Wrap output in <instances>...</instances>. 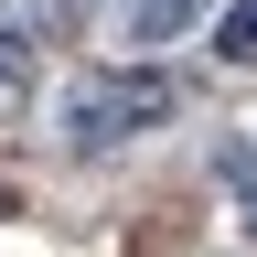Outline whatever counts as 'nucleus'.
Segmentation results:
<instances>
[{"label":"nucleus","mask_w":257,"mask_h":257,"mask_svg":"<svg viewBox=\"0 0 257 257\" xmlns=\"http://www.w3.org/2000/svg\"><path fill=\"white\" fill-rule=\"evenodd\" d=\"M22 96H32V22L0 11V118H22Z\"/></svg>","instance_id":"2"},{"label":"nucleus","mask_w":257,"mask_h":257,"mask_svg":"<svg viewBox=\"0 0 257 257\" xmlns=\"http://www.w3.org/2000/svg\"><path fill=\"white\" fill-rule=\"evenodd\" d=\"M246 225H257V172H246Z\"/></svg>","instance_id":"5"},{"label":"nucleus","mask_w":257,"mask_h":257,"mask_svg":"<svg viewBox=\"0 0 257 257\" xmlns=\"http://www.w3.org/2000/svg\"><path fill=\"white\" fill-rule=\"evenodd\" d=\"M172 118V75H86L75 96H64V140H75L86 161H107L118 140H140V128H161Z\"/></svg>","instance_id":"1"},{"label":"nucleus","mask_w":257,"mask_h":257,"mask_svg":"<svg viewBox=\"0 0 257 257\" xmlns=\"http://www.w3.org/2000/svg\"><path fill=\"white\" fill-rule=\"evenodd\" d=\"M193 11H204V0H150V11H140V43H161V32H182Z\"/></svg>","instance_id":"4"},{"label":"nucleus","mask_w":257,"mask_h":257,"mask_svg":"<svg viewBox=\"0 0 257 257\" xmlns=\"http://www.w3.org/2000/svg\"><path fill=\"white\" fill-rule=\"evenodd\" d=\"M214 54H236V64H257V0H236V11L214 22Z\"/></svg>","instance_id":"3"}]
</instances>
